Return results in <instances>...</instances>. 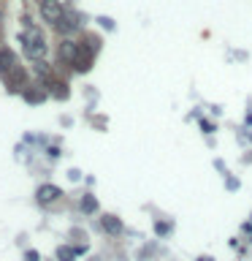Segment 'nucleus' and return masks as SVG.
Masks as SVG:
<instances>
[{"label": "nucleus", "mask_w": 252, "mask_h": 261, "mask_svg": "<svg viewBox=\"0 0 252 261\" xmlns=\"http://www.w3.org/2000/svg\"><path fill=\"white\" fill-rule=\"evenodd\" d=\"M0 71H3V76H6V82L11 87H22L24 85V71L19 68V63H16V57L11 55V52H0Z\"/></svg>", "instance_id": "1"}, {"label": "nucleus", "mask_w": 252, "mask_h": 261, "mask_svg": "<svg viewBox=\"0 0 252 261\" xmlns=\"http://www.w3.org/2000/svg\"><path fill=\"white\" fill-rule=\"evenodd\" d=\"M24 52L30 55V60L46 57V38L38 28H27V33H24Z\"/></svg>", "instance_id": "2"}, {"label": "nucleus", "mask_w": 252, "mask_h": 261, "mask_svg": "<svg viewBox=\"0 0 252 261\" xmlns=\"http://www.w3.org/2000/svg\"><path fill=\"white\" fill-rule=\"evenodd\" d=\"M41 14H44V19L49 22V24H54V28H60V30H68V16H65V11H62V6L57 3V0H44L41 3Z\"/></svg>", "instance_id": "3"}, {"label": "nucleus", "mask_w": 252, "mask_h": 261, "mask_svg": "<svg viewBox=\"0 0 252 261\" xmlns=\"http://www.w3.org/2000/svg\"><path fill=\"white\" fill-rule=\"evenodd\" d=\"M54 199H60V188H57V185L38 188V201L41 204H49V201H54Z\"/></svg>", "instance_id": "4"}, {"label": "nucleus", "mask_w": 252, "mask_h": 261, "mask_svg": "<svg viewBox=\"0 0 252 261\" xmlns=\"http://www.w3.org/2000/svg\"><path fill=\"white\" fill-rule=\"evenodd\" d=\"M103 228H106V231H109V234H119V220L117 218H114V215H106L103 218Z\"/></svg>", "instance_id": "5"}, {"label": "nucleus", "mask_w": 252, "mask_h": 261, "mask_svg": "<svg viewBox=\"0 0 252 261\" xmlns=\"http://www.w3.org/2000/svg\"><path fill=\"white\" fill-rule=\"evenodd\" d=\"M76 253L79 250H73V248H57V258H60V261H73Z\"/></svg>", "instance_id": "6"}, {"label": "nucleus", "mask_w": 252, "mask_h": 261, "mask_svg": "<svg viewBox=\"0 0 252 261\" xmlns=\"http://www.w3.org/2000/svg\"><path fill=\"white\" fill-rule=\"evenodd\" d=\"M98 207V201L92 199V196H84V201H81V210H84V212H92Z\"/></svg>", "instance_id": "7"}, {"label": "nucleus", "mask_w": 252, "mask_h": 261, "mask_svg": "<svg viewBox=\"0 0 252 261\" xmlns=\"http://www.w3.org/2000/svg\"><path fill=\"white\" fill-rule=\"evenodd\" d=\"M168 228H171L168 223H158V226H154V231H158V234H166V231H168Z\"/></svg>", "instance_id": "8"}, {"label": "nucleus", "mask_w": 252, "mask_h": 261, "mask_svg": "<svg viewBox=\"0 0 252 261\" xmlns=\"http://www.w3.org/2000/svg\"><path fill=\"white\" fill-rule=\"evenodd\" d=\"M24 258H27V261H38V253H36V250H30V253H27V256H24Z\"/></svg>", "instance_id": "9"}, {"label": "nucleus", "mask_w": 252, "mask_h": 261, "mask_svg": "<svg viewBox=\"0 0 252 261\" xmlns=\"http://www.w3.org/2000/svg\"><path fill=\"white\" fill-rule=\"evenodd\" d=\"M201 261H211V258H201Z\"/></svg>", "instance_id": "10"}]
</instances>
